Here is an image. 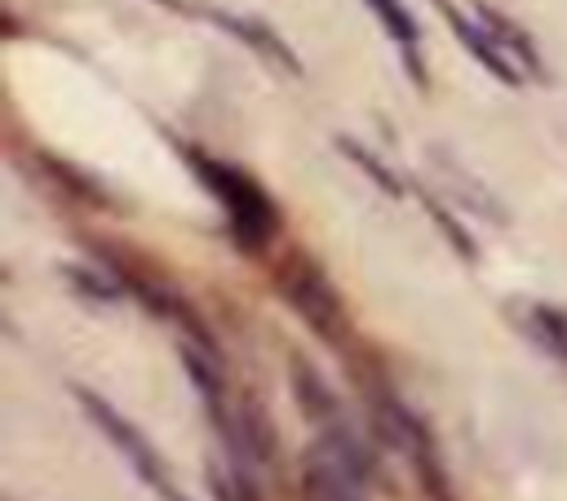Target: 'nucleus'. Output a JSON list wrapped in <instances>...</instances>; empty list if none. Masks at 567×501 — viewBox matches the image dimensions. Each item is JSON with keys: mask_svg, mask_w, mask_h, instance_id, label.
I'll return each instance as SVG.
<instances>
[{"mask_svg": "<svg viewBox=\"0 0 567 501\" xmlns=\"http://www.w3.org/2000/svg\"><path fill=\"white\" fill-rule=\"evenodd\" d=\"M182 151H186L195 177L204 182V191L221 204L235 244H239L244 253H261V248L275 239V231H279V208H275V200L261 191V182L248 177L244 168L226 164V160L199 155V151H190V146H182Z\"/></svg>", "mask_w": 567, "mask_h": 501, "instance_id": "obj_1", "label": "nucleus"}, {"mask_svg": "<svg viewBox=\"0 0 567 501\" xmlns=\"http://www.w3.org/2000/svg\"><path fill=\"white\" fill-rule=\"evenodd\" d=\"M377 452L346 426H323L319 443L301 461V501H368Z\"/></svg>", "mask_w": 567, "mask_h": 501, "instance_id": "obj_2", "label": "nucleus"}, {"mask_svg": "<svg viewBox=\"0 0 567 501\" xmlns=\"http://www.w3.org/2000/svg\"><path fill=\"white\" fill-rule=\"evenodd\" d=\"M275 293L301 315V324L315 337H323L332 346H341L350 337L346 301H341V293L332 288V279L323 275V266L310 253H301V248H288L284 253V262L275 266Z\"/></svg>", "mask_w": 567, "mask_h": 501, "instance_id": "obj_3", "label": "nucleus"}, {"mask_svg": "<svg viewBox=\"0 0 567 501\" xmlns=\"http://www.w3.org/2000/svg\"><path fill=\"white\" fill-rule=\"evenodd\" d=\"M71 395L80 399V408L89 412V421H93V426L124 452V461L142 474V483H151V488L159 492V488L168 483V474H164V461H159V452L151 448V439H146L128 417H120V408H115L111 399H102L97 390H89V386H71Z\"/></svg>", "mask_w": 567, "mask_h": 501, "instance_id": "obj_4", "label": "nucleus"}, {"mask_svg": "<svg viewBox=\"0 0 567 501\" xmlns=\"http://www.w3.org/2000/svg\"><path fill=\"white\" fill-rule=\"evenodd\" d=\"M434 9L447 18V27H452V35L478 58V67L487 71V75H496L501 84H523V75H518V67H514V58L496 44V35L483 27V22H474V18H465L452 0H434Z\"/></svg>", "mask_w": 567, "mask_h": 501, "instance_id": "obj_5", "label": "nucleus"}, {"mask_svg": "<svg viewBox=\"0 0 567 501\" xmlns=\"http://www.w3.org/2000/svg\"><path fill=\"white\" fill-rule=\"evenodd\" d=\"M208 18H213V22L221 27V31H230L235 40L252 44V49H257V53H261L266 62L284 67L288 75H301V58H297V53H292V49L284 44V35H275V31H270V27L261 22V18H239V13H226V9H213Z\"/></svg>", "mask_w": 567, "mask_h": 501, "instance_id": "obj_6", "label": "nucleus"}, {"mask_svg": "<svg viewBox=\"0 0 567 501\" xmlns=\"http://www.w3.org/2000/svg\"><path fill=\"white\" fill-rule=\"evenodd\" d=\"M292 399H297V408L310 417V421H319V426H337L341 421V399L332 395V386L319 377V368L310 364V359H301V355H292Z\"/></svg>", "mask_w": 567, "mask_h": 501, "instance_id": "obj_7", "label": "nucleus"}, {"mask_svg": "<svg viewBox=\"0 0 567 501\" xmlns=\"http://www.w3.org/2000/svg\"><path fill=\"white\" fill-rule=\"evenodd\" d=\"M363 4L377 13V22L385 27V35H394V40H399V49H403V67H408L412 84H416V89H425V67H421V58H416L421 27H416V18L408 13V4H403V0H363Z\"/></svg>", "mask_w": 567, "mask_h": 501, "instance_id": "obj_8", "label": "nucleus"}, {"mask_svg": "<svg viewBox=\"0 0 567 501\" xmlns=\"http://www.w3.org/2000/svg\"><path fill=\"white\" fill-rule=\"evenodd\" d=\"M527 333L540 350H549L554 359L567 364V310L549 306V301H532L527 306Z\"/></svg>", "mask_w": 567, "mask_h": 501, "instance_id": "obj_9", "label": "nucleus"}, {"mask_svg": "<svg viewBox=\"0 0 567 501\" xmlns=\"http://www.w3.org/2000/svg\"><path fill=\"white\" fill-rule=\"evenodd\" d=\"M337 151H341V155H346L354 168H363V173L372 177V186H377V191H385V195H394V200L403 195V182H399V177H394V173H390V168H385V164H381V160H377V155H372L363 142H354V137L337 133Z\"/></svg>", "mask_w": 567, "mask_h": 501, "instance_id": "obj_10", "label": "nucleus"}, {"mask_svg": "<svg viewBox=\"0 0 567 501\" xmlns=\"http://www.w3.org/2000/svg\"><path fill=\"white\" fill-rule=\"evenodd\" d=\"M239 439H244V448H248L257 461H270V452H275V430H270V417H266L261 403H244Z\"/></svg>", "mask_w": 567, "mask_h": 501, "instance_id": "obj_11", "label": "nucleus"}, {"mask_svg": "<svg viewBox=\"0 0 567 501\" xmlns=\"http://www.w3.org/2000/svg\"><path fill=\"white\" fill-rule=\"evenodd\" d=\"M421 204H425V213L434 217V226L447 235V244H452V248H456L465 262H478V244H474V239H470V231H465V226L452 217V208H447V204H439L434 195H421Z\"/></svg>", "mask_w": 567, "mask_h": 501, "instance_id": "obj_12", "label": "nucleus"}, {"mask_svg": "<svg viewBox=\"0 0 567 501\" xmlns=\"http://www.w3.org/2000/svg\"><path fill=\"white\" fill-rule=\"evenodd\" d=\"M439 160H443V155H439ZM443 177H447V186L461 195V204H470L474 213H483V217H492V222H505V213L492 204V195H487V191H483L474 177L456 173V164H447V160H443Z\"/></svg>", "mask_w": 567, "mask_h": 501, "instance_id": "obj_13", "label": "nucleus"}, {"mask_svg": "<svg viewBox=\"0 0 567 501\" xmlns=\"http://www.w3.org/2000/svg\"><path fill=\"white\" fill-rule=\"evenodd\" d=\"M66 279L80 288V293H89L93 301H115L120 293H124V284L106 270V275H97V270H89V266H66Z\"/></svg>", "mask_w": 567, "mask_h": 501, "instance_id": "obj_14", "label": "nucleus"}, {"mask_svg": "<svg viewBox=\"0 0 567 501\" xmlns=\"http://www.w3.org/2000/svg\"><path fill=\"white\" fill-rule=\"evenodd\" d=\"M204 479H208V492H213L217 501H239V483L230 488V479H226V474H221V470H217L213 461L204 466Z\"/></svg>", "mask_w": 567, "mask_h": 501, "instance_id": "obj_15", "label": "nucleus"}, {"mask_svg": "<svg viewBox=\"0 0 567 501\" xmlns=\"http://www.w3.org/2000/svg\"><path fill=\"white\" fill-rule=\"evenodd\" d=\"M159 497H164V501H190V497H182L173 483H164V488H159Z\"/></svg>", "mask_w": 567, "mask_h": 501, "instance_id": "obj_16", "label": "nucleus"}, {"mask_svg": "<svg viewBox=\"0 0 567 501\" xmlns=\"http://www.w3.org/2000/svg\"><path fill=\"white\" fill-rule=\"evenodd\" d=\"M159 4H168V9H173V4H177V0H159Z\"/></svg>", "mask_w": 567, "mask_h": 501, "instance_id": "obj_17", "label": "nucleus"}]
</instances>
